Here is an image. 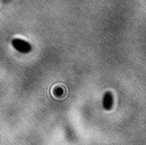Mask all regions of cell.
Instances as JSON below:
<instances>
[{"instance_id":"cell-1","label":"cell","mask_w":146,"mask_h":145,"mask_svg":"<svg viewBox=\"0 0 146 145\" xmlns=\"http://www.w3.org/2000/svg\"><path fill=\"white\" fill-rule=\"evenodd\" d=\"M13 47L18 51L26 53L31 50V46L27 42L19 38H14L11 41Z\"/></svg>"}]
</instances>
